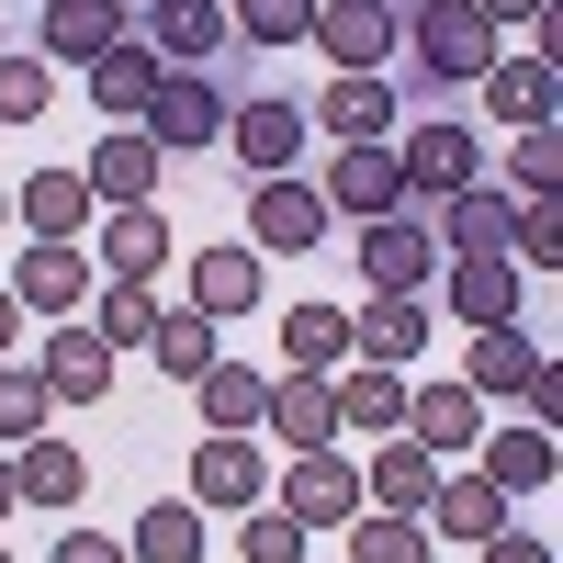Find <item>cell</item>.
I'll return each mask as SVG.
<instances>
[{"mask_svg":"<svg viewBox=\"0 0 563 563\" xmlns=\"http://www.w3.org/2000/svg\"><path fill=\"white\" fill-rule=\"evenodd\" d=\"M260 282H271V271H260V249L225 238V249H203V260H192V305H203V316H238V305H260Z\"/></svg>","mask_w":563,"mask_h":563,"instance_id":"obj_28","label":"cell"},{"mask_svg":"<svg viewBox=\"0 0 563 563\" xmlns=\"http://www.w3.org/2000/svg\"><path fill=\"white\" fill-rule=\"evenodd\" d=\"M238 519H249V530H238V552H249V563H305V541H316L294 507H238Z\"/></svg>","mask_w":563,"mask_h":563,"instance_id":"obj_39","label":"cell"},{"mask_svg":"<svg viewBox=\"0 0 563 563\" xmlns=\"http://www.w3.org/2000/svg\"><path fill=\"white\" fill-rule=\"evenodd\" d=\"M0 507H23V496H12V462H0Z\"/></svg>","mask_w":563,"mask_h":563,"instance_id":"obj_50","label":"cell"},{"mask_svg":"<svg viewBox=\"0 0 563 563\" xmlns=\"http://www.w3.org/2000/svg\"><path fill=\"white\" fill-rule=\"evenodd\" d=\"M0 563H12V552H0Z\"/></svg>","mask_w":563,"mask_h":563,"instance_id":"obj_52","label":"cell"},{"mask_svg":"<svg viewBox=\"0 0 563 563\" xmlns=\"http://www.w3.org/2000/svg\"><path fill=\"white\" fill-rule=\"evenodd\" d=\"M225 34H249V45H305V34H316V0H225Z\"/></svg>","mask_w":563,"mask_h":563,"instance_id":"obj_36","label":"cell"},{"mask_svg":"<svg viewBox=\"0 0 563 563\" xmlns=\"http://www.w3.org/2000/svg\"><path fill=\"white\" fill-rule=\"evenodd\" d=\"M45 102H57V68L45 57H0V124H34Z\"/></svg>","mask_w":563,"mask_h":563,"instance_id":"obj_42","label":"cell"},{"mask_svg":"<svg viewBox=\"0 0 563 563\" xmlns=\"http://www.w3.org/2000/svg\"><path fill=\"white\" fill-rule=\"evenodd\" d=\"M519 395H530V429H552V417H563V372L541 361V372H530V384H519Z\"/></svg>","mask_w":563,"mask_h":563,"instance_id":"obj_45","label":"cell"},{"mask_svg":"<svg viewBox=\"0 0 563 563\" xmlns=\"http://www.w3.org/2000/svg\"><path fill=\"white\" fill-rule=\"evenodd\" d=\"M0 214H12V203H0Z\"/></svg>","mask_w":563,"mask_h":563,"instance_id":"obj_51","label":"cell"},{"mask_svg":"<svg viewBox=\"0 0 563 563\" xmlns=\"http://www.w3.org/2000/svg\"><path fill=\"white\" fill-rule=\"evenodd\" d=\"M124 34H135V0H45V45H34V57L45 68H90Z\"/></svg>","mask_w":563,"mask_h":563,"instance_id":"obj_4","label":"cell"},{"mask_svg":"<svg viewBox=\"0 0 563 563\" xmlns=\"http://www.w3.org/2000/svg\"><path fill=\"white\" fill-rule=\"evenodd\" d=\"M57 563H124V541H90V530H68V541H57Z\"/></svg>","mask_w":563,"mask_h":563,"instance_id":"obj_46","label":"cell"},{"mask_svg":"<svg viewBox=\"0 0 563 563\" xmlns=\"http://www.w3.org/2000/svg\"><path fill=\"white\" fill-rule=\"evenodd\" d=\"M507 249H519L530 271H552V260H563V203H552V192H519V225H507Z\"/></svg>","mask_w":563,"mask_h":563,"instance_id":"obj_41","label":"cell"},{"mask_svg":"<svg viewBox=\"0 0 563 563\" xmlns=\"http://www.w3.org/2000/svg\"><path fill=\"white\" fill-rule=\"evenodd\" d=\"M79 485H90V462H79L68 440H45V429H34L23 462H12V496H23V507H79Z\"/></svg>","mask_w":563,"mask_h":563,"instance_id":"obj_25","label":"cell"},{"mask_svg":"<svg viewBox=\"0 0 563 563\" xmlns=\"http://www.w3.org/2000/svg\"><path fill=\"white\" fill-rule=\"evenodd\" d=\"M563 180V147H552V124H519V158H507V192H552Z\"/></svg>","mask_w":563,"mask_h":563,"instance_id":"obj_44","label":"cell"},{"mask_svg":"<svg viewBox=\"0 0 563 563\" xmlns=\"http://www.w3.org/2000/svg\"><path fill=\"white\" fill-rule=\"evenodd\" d=\"M485 563H552V552H541V541H519V530H496V541H485Z\"/></svg>","mask_w":563,"mask_h":563,"instance_id":"obj_47","label":"cell"},{"mask_svg":"<svg viewBox=\"0 0 563 563\" xmlns=\"http://www.w3.org/2000/svg\"><path fill=\"white\" fill-rule=\"evenodd\" d=\"M429 485H440V451H384V462H372V474H361V507H395V519H429Z\"/></svg>","mask_w":563,"mask_h":563,"instance_id":"obj_26","label":"cell"},{"mask_svg":"<svg viewBox=\"0 0 563 563\" xmlns=\"http://www.w3.org/2000/svg\"><path fill=\"white\" fill-rule=\"evenodd\" d=\"M350 563H429V530L395 519V507H372V519H350Z\"/></svg>","mask_w":563,"mask_h":563,"instance_id":"obj_38","label":"cell"},{"mask_svg":"<svg viewBox=\"0 0 563 563\" xmlns=\"http://www.w3.org/2000/svg\"><path fill=\"white\" fill-rule=\"evenodd\" d=\"M45 395H68V406H90V395H113V350H102V327H68L57 316V339H45Z\"/></svg>","mask_w":563,"mask_h":563,"instance_id":"obj_15","label":"cell"},{"mask_svg":"<svg viewBox=\"0 0 563 563\" xmlns=\"http://www.w3.org/2000/svg\"><path fill=\"white\" fill-rule=\"evenodd\" d=\"M192 395H203V429H260V406H271V372H249V361H203L192 372Z\"/></svg>","mask_w":563,"mask_h":563,"instance_id":"obj_23","label":"cell"},{"mask_svg":"<svg viewBox=\"0 0 563 563\" xmlns=\"http://www.w3.org/2000/svg\"><path fill=\"white\" fill-rule=\"evenodd\" d=\"M124 563H203V507L192 496H158L147 519L124 530Z\"/></svg>","mask_w":563,"mask_h":563,"instance_id":"obj_24","label":"cell"},{"mask_svg":"<svg viewBox=\"0 0 563 563\" xmlns=\"http://www.w3.org/2000/svg\"><path fill=\"white\" fill-rule=\"evenodd\" d=\"M327 203H339V214H406V169L384 158V147H339V180H327Z\"/></svg>","mask_w":563,"mask_h":563,"instance_id":"obj_21","label":"cell"},{"mask_svg":"<svg viewBox=\"0 0 563 563\" xmlns=\"http://www.w3.org/2000/svg\"><path fill=\"white\" fill-rule=\"evenodd\" d=\"M485 113L496 124H552V68L541 57H496L485 68Z\"/></svg>","mask_w":563,"mask_h":563,"instance_id":"obj_30","label":"cell"},{"mask_svg":"<svg viewBox=\"0 0 563 563\" xmlns=\"http://www.w3.org/2000/svg\"><path fill=\"white\" fill-rule=\"evenodd\" d=\"M12 327H23V305H12V294H0V350H12Z\"/></svg>","mask_w":563,"mask_h":563,"instance_id":"obj_49","label":"cell"},{"mask_svg":"<svg viewBox=\"0 0 563 563\" xmlns=\"http://www.w3.org/2000/svg\"><path fill=\"white\" fill-rule=\"evenodd\" d=\"M135 124H147L158 158H192V147L225 135V90H214L203 68H158V90H147V113H135Z\"/></svg>","mask_w":563,"mask_h":563,"instance_id":"obj_2","label":"cell"},{"mask_svg":"<svg viewBox=\"0 0 563 563\" xmlns=\"http://www.w3.org/2000/svg\"><path fill=\"white\" fill-rule=\"evenodd\" d=\"M361 271H372V294H429V214H372Z\"/></svg>","mask_w":563,"mask_h":563,"instance_id":"obj_7","label":"cell"},{"mask_svg":"<svg viewBox=\"0 0 563 563\" xmlns=\"http://www.w3.org/2000/svg\"><path fill=\"white\" fill-rule=\"evenodd\" d=\"M135 34H147V57H169V68H203L225 45V0H147Z\"/></svg>","mask_w":563,"mask_h":563,"instance_id":"obj_9","label":"cell"},{"mask_svg":"<svg viewBox=\"0 0 563 563\" xmlns=\"http://www.w3.org/2000/svg\"><path fill=\"white\" fill-rule=\"evenodd\" d=\"M507 225H519V192H474V180H462V192H440V238H451L462 260H496Z\"/></svg>","mask_w":563,"mask_h":563,"instance_id":"obj_20","label":"cell"},{"mask_svg":"<svg viewBox=\"0 0 563 563\" xmlns=\"http://www.w3.org/2000/svg\"><path fill=\"white\" fill-rule=\"evenodd\" d=\"M90 282H102V271L79 260V238H34V249H23V271H12V305H34V316H68V305L90 294Z\"/></svg>","mask_w":563,"mask_h":563,"instance_id":"obj_10","label":"cell"},{"mask_svg":"<svg viewBox=\"0 0 563 563\" xmlns=\"http://www.w3.org/2000/svg\"><path fill=\"white\" fill-rule=\"evenodd\" d=\"M147 327H158V282H113L102 294V350H147Z\"/></svg>","mask_w":563,"mask_h":563,"instance_id":"obj_40","label":"cell"},{"mask_svg":"<svg viewBox=\"0 0 563 563\" xmlns=\"http://www.w3.org/2000/svg\"><path fill=\"white\" fill-rule=\"evenodd\" d=\"M395 34H406V12H384V0H316V45L339 68H384Z\"/></svg>","mask_w":563,"mask_h":563,"instance_id":"obj_8","label":"cell"},{"mask_svg":"<svg viewBox=\"0 0 563 563\" xmlns=\"http://www.w3.org/2000/svg\"><path fill=\"white\" fill-rule=\"evenodd\" d=\"M440 294H451V316L462 327H507V316H519V260H451V282H440Z\"/></svg>","mask_w":563,"mask_h":563,"instance_id":"obj_19","label":"cell"},{"mask_svg":"<svg viewBox=\"0 0 563 563\" xmlns=\"http://www.w3.org/2000/svg\"><path fill=\"white\" fill-rule=\"evenodd\" d=\"M282 507H294L305 530H350V519H361V462H339V451H294Z\"/></svg>","mask_w":563,"mask_h":563,"instance_id":"obj_6","label":"cell"},{"mask_svg":"<svg viewBox=\"0 0 563 563\" xmlns=\"http://www.w3.org/2000/svg\"><path fill=\"white\" fill-rule=\"evenodd\" d=\"M147 90H158L147 34H124V45H102V57H90V102H102L113 124H135V113H147Z\"/></svg>","mask_w":563,"mask_h":563,"instance_id":"obj_22","label":"cell"},{"mask_svg":"<svg viewBox=\"0 0 563 563\" xmlns=\"http://www.w3.org/2000/svg\"><path fill=\"white\" fill-rule=\"evenodd\" d=\"M45 406H57V395H45V372H0V440H12V451L45 429Z\"/></svg>","mask_w":563,"mask_h":563,"instance_id":"obj_43","label":"cell"},{"mask_svg":"<svg viewBox=\"0 0 563 563\" xmlns=\"http://www.w3.org/2000/svg\"><path fill=\"white\" fill-rule=\"evenodd\" d=\"M23 225H34V238H79V225H90V180L79 169H34L23 180Z\"/></svg>","mask_w":563,"mask_h":563,"instance_id":"obj_33","label":"cell"},{"mask_svg":"<svg viewBox=\"0 0 563 563\" xmlns=\"http://www.w3.org/2000/svg\"><path fill=\"white\" fill-rule=\"evenodd\" d=\"M350 350L417 361V350H429V305H417V294H372V316H350Z\"/></svg>","mask_w":563,"mask_h":563,"instance_id":"obj_27","label":"cell"},{"mask_svg":"<svg viewBox=\"0 0 563 563\" xmlns=\"http://www.w3.org/2000/svg\"><path fill=\"white\" fill-rule=\"evenodd\" d=\"M147 350H158L169 384H192V372L214 361V316H203V305H192V316H158V327H147Z\"/></svg>","mask_w":563,"mask_h":563,"instance_id":"obj_37","label":"cell"},{"mask_svg":"<svg viewBox=\"0 0 563 563\" xmlns=\"http://www.w3.org/2000/svg\"><path fill=\"white\" fill-rule=\"evenodd\" d=\"M395 45H417V68H429V79H485V68H496V23L474 12V0H429V12H406Z\"/></svg>","mask_w":563,"mask_h":563,"instance_id":"obj_1","label":"cell"},{"mask_svg":"<svg viewBox=\"0 0 563 563\" xmlns=\"http://www.w3.org/2000/svg\"><path fill=\"white\" fill-rule=\"evenodd\" d=\"M305 124H327V135H339V147H372V135L395 124V90L372 79V68H339V79H327V102H316Z\"/></svg>","mask_w":563,"mask_h":563,"instance_id":"obj_16","label":"cell"},{"mask_svg":"<svg viewBox=\"0 0 563 563\" xmlns=\"http://www.w3.org/2000/svg\"><path fill=\"white\" fill-rule=\"evenodd\" d=\"M485 485H496V496H541V485H552V429H507V440H485Z\"/></svg>","mask_w":563,"mask_h":563,"instance_id":"obj_34","label":"cell"},{"mask_svg":"<svg viewBox=\"0 0 563 563\" xmlns=\"http://www.w3.org/2000/svg\"><path fill=\"white\" fill-rule=\"evenodd\" d=\"M282 350H294V372H339L350 361V316L339 305H294L282 316Z\"/></svg>","mask_w":563,"mask_h":563,"instance_id":"obj_35","label":"cell"},{"mask_svg":"<svg viewBox=\"0 0 563 563\" xmlns=\"http://www.w3.org/2000/svg\"><path fill=\"white\" fill-rule=\"evenodd\" d=\"M260 485H271V462H260L238 429H214V440L192 451V507H260Z\"/></svg>","mask_w":563,"mask_h":563,"instance_id":"obj_14","label":"cell"},{"mask_svg":"<svg viewBox=\"0 0 563 563\" xmlns=\"http://www.w3.org/2000/svg\"><path fill=\"white\" fill-rule=\"evenodd\" d=\"M485 23H530V12H552V0H474Z\"/></svg>","mask_w":563,"mask_h":563,"instance_id":"obj_48","label":"cell"},{"mask_svg":"<svg viewBox=\"0 0 563 563\" xmlns=\"http://www.w3.org/2000/svg\"><path fill=\"white\" fill-rule=\"evenodd\" d=\"M90 203H158V147H147V124H113L102 147H90Z\"/></svg>","mask_w":563,"mask_h":563,"instance_id":"obj_11","label":"cell"},{"mask_svg":"<svg viewBox=\"0 0 563 563\" xmlns=\"http://www.w3.org/2000/svg\"><path fill=\"white\" fill-rule=\"evenodd\" d=\"M225 147H238V158L271 180V169H294V158H305V113H294V102H225Z\"/></svg>","mask_w":563,"mask_h":563,"instance_id":"obj_13","label":"cell"},{"mask_svg":"<svg viewBox=\"0 0 563 563\" xmlns=\"http://www.w3.org/2000/svg\"><path fill=\"white\" fill-rule=\"evenodd\" d=\"M429 519H440L451 541H496V530H507V496H496L485 474H440V485H429Z\"/></svg>","mask_w":563,"mask_h":563,"instance_id":"obj_29","label":"cell"},{"mask_svg":"<svg viewBox=\"0 0 563 563\" xmlns=\"http://www.w3.org/2000/svg\"><path fill=\"white\" fill-rule=\"evenodd\" d=\"M339 384V429H406V372H327Z\"/></svg>","mask_w":563,"mask_h":563,"instance_id":"obj_31","label":"cell"},{"mask_svg":"<svg viewBox=\"0 0 563 563\" xmlns=\"http://www.w3.org/2000/svg\"><path fill=\"white\" fill-rule=\"evenodd\" d=\"M406 440H417V451H474V440H485L474 384H417V395H406Z\"/></svg>","mask_w":563,"mask_h":563,"instance_id":"obj_17","label":"cell"},{"mask_svg":"<svg viewBox=\"0 0 563 563\" xmlns=\"http://www.w3.org/2000/svg\"><path fill=\"white\" fill-rule=\"evenodd\" d=\"M102 271H113V282H158V271H169V214H158V203H113Z\"/></svg>","mask_w":563,"mask_h":563,"instance_id":"obj_18","label":"cell"},{"mask_svg":"<svg viewBox=\"0 0 563 563\" xmlns=\"http://www.w3.org/2000/svg\"><path fill=\"white\" fill-rule=\"evenodd\" d=\"M260 429H271V440H294V451H327V440H339V384H327V372H294V384H271Z\"/></svg>","mask_w":563,"mask_h":563,"instance_id":"obj_12","label":"cell"},{"mask_svg":"<svg viewBox=\"0 0 563 563\" xmlns=\"http://www.w3.org/2000/svg\"><path fill=\"white\" fill-rule=\"evenodd\" d=\"M395 169H406V203L429 214L440 192H462V180H474V124H451V113H429V124L406 135V158H395Z\"/></svg>","mask_w":563,"mask_h":563,"instance_id":"obj_5","label":"cell"},{"mask_svg":"<svg viewBox=\"0 0 563 563\" xmlns=\"http://www.w3.org/2000/svg\"><path fill=\"white\" fill-rule=\"evenodd\" d=\"M530 372H541V350L519 339V327H474V361H462V384H474V395H519Z\"/></svg>","mask_w":563,"mask_h":563,"instance_id":"obj_32","label":"cell"},{"mask_svg":"<svg viewBox=\"0 0 563 563\" xmlns=\"http://www.w3.org/2000/svg\"><path fill=\"white\" fill-rule=\"evenodd\" d=\"M327 238V192H316V180H260V192H249V249L260 260H294V249H316Z\"/></svg>","mask_w":563,"mask_h":563,"instance_id":"obj_3","label":"cell"}]
</instances>
